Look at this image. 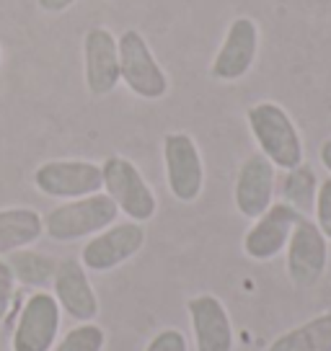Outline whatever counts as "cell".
I'll return each instance as SVG.
<instances>
[{"label":"cell","mask_w":331,"mask_h":351,"mask_svg":"<svg viewBox=\"0 0 331 351\" xmlns=\"http://www.w3.org/2000/svg\"><path fill=\"white\" fill-rule=\"evenodd\" d=\"M246 121L251 137L259 145V153L264 155L275 168L290 171L303 163L306 147L300 130L295 127L293 117L275 101H259L246 111Z\"/></svg>","instance_id":"6da1fadb"},{"label":"cell","mask_w":331,"mask_h":351,"mask_svg":"<svg viewBox=\"0 0 331 351\" xmlns=\"http://www.w3.org/2000/svg\"><path fill=\"white\" fill-rule=\"evenodd\" d=\"M119 217V209L104 191L70 199L45 215V235L55 243H76L106 230Z\"/></svg>","instance_id":"7a4b0ae2"},{"label":"cell","mask_w":331,"mask_h":351,"mask_svg":"<svg viewBox=\"0 0 331 351\" xmlns=\"http://www.w3.org/2000/svg\"><path fill=\"white\" fill-rule=\"evenodd\" d=\"M101 176H104V189L101 191L117 204V209L124 217L140 222V225L155 217V212H158L155 191L130 158L109 155L101 163Z\"/></svg>","instance_id":"3957f363"},{"label":"cell","mask_w":331,"mask_h":351,"mask_svg":"<svg viewBox=\"0 0 331 351\" xmlns=\"http://www.w3.org/2000/svg\"><path fill=\"white\" fill-rule=\"evenodd\" d=\"M119 47V80L137 99L158 101L168 93V75L155 60L150 44L137 29H127L117 36Z\"/></svg>","instance_id":"277c9868"},{"label":"cell","mask_w":331,"mask_h":351,"mask_svg":"<svg viewBox=\"0 0 331 351\" xmlns=\"http://www.w3.org/2000/svg\"><path fill=\"white\" fill-rule=\"evenodd\" d=\"M163 168L168 191L176 202L192 204L205 189V163L194 137L187 132H168L163 137Z\"/></svg>","instance_id":"5b68a950"},{"label":"cell","mask_w":331,"mask_h":351,"mask_svg":"<svg viewBox=\"0 0 331 351\" xmlns=\"http://www.w3.org/2000/svg\"><path fill=\"white\" fill-rule=\"evenodd\" d=\"M34 186L49 199H80L99 194L104 189L101 165L83 158H60L47 160L34 171Z\"/></svg>","instance_id":"8992f818"},{"label":"cell","mask_w":331,"mask_h":351,"mask_svg":"<svg viewBox=\"0 0 331 351\" xmlns=\"http://www.w3.org/2000/svg\"><path fill=\"white\" fill-rule=\"evenodd\" d=\"M60 320L62 310L55 295L47 289H34L13 326V351H52L60 333Z\"/></svg>","instance_id":"52a82bcc"},{"label":"cell","mask_w":331,"mask_h":351,"mask_svg":"<svg viewBox=\"0 0 331 351\" xmlns=\"http://www.w3.org/2000/svg\"><path fill=\"white\" fill-rule=\"evenodd\" d=\"M145 245V228L140 222H114L106 230L91 235L83 251H80V263L93 271V274H106L119 269L143 251Z\"/></svg>","instance_id":"ba28073f"},{"label":"cell","mask_w":331,"mask_h":351,"mask_svg":"<svg viewBox=\"0 0 331 351\" xmlns=\"http://www.w3.org/2000/svg\"><path fill=\"white\" fill-rule=\"evenodd\" d=\"M285 266L290 282L300 289L316 287L329 266V241L313 219L303 217L295 225L285 248Z\"/></svg>","instance_id":"9c48e42d"},{"label":"cell","mask_w":331,"mask_h":351,"mask_svg":"<svg viewBox=\"0 0 331 351\" xmlns=\"http://www.w3.org/2000/svg\"><path fill=\"white\" fill-rule=\"evenodd\" d=\"M259 23L249 16L233 19L228 32L222 36V44L218 55L212 57L210 75L222 83H236L243 75H249V70L254 67L256 55H259Z\"/></svg>","instance_id":"30bf717a"},{"label":"cell","mask_w":331,"mask_h":351,"mask_svg":"<svg viewBox=\"0 0 331 351\" xmlns=\"http://www.w3.org/2000/svg\"><path fill=\"white\" fill-rule=\"evenodd\" d=\"M83 75L93 99H104L119 86V47L106 26H91L83 36Z\"/></svg>","instance_id":"8fae6325"},{"label":"cell","mask_w":331,"mask_h":351,"mask_svg":"<svg viewBox=\"0 0 331 351\" xmlns=\"http://www.w3.org/2000/svg\"><path fill=\"white\" fill-rule=\"evenodd\" d=\"M52 295L60 310L76 323H91L99 315V295L91 285L89 269L80 258H62L57 261L52 276Z\"/></svg>","instance_id":"7c38bea8"},{"label":"cell","mask_w":331,"mask_h":351,"mask_svg":"<svg viewBox=\"0 0 331 351\" xmlns=\"http://www.w3.org/2000/svg\"><path fill=\"white\" fill-rule=\"evenodd\" d=\"M303 215L285 204L275 202L262 217L254 219V225L243 235V253L251 261H272L287 248V241L295 230Z\"/></svg>","instance_id":"4fadbf2b"},{"label":"cell","mask_w":331,"mask_h":351,"mask_svg":"<svg viewBox=\"0 0 331 351\" xmlns=\"http://www.w3.org/2000/svg\"><path fill=\"white\" fill-rule=\"evenodd\" d=\"M277 189V168L266 160L262 153L249 155L238 168L236 186H233V202L236 209L246 219L262 217L266 209L275 204Z\"/></svg>","instance_id":"5bb4252c"},{"label":"cell","mask_w":331,"mask_h":351,"mask_svg":"<svg viewBox=\"0 0 331 351\" xmlns=\"http://www.w3.org/2000/svg\"><path fill=\"white\" fill-rule=\"evenodd\" d=\"M189 323L194 333L197 351H233L236 349V333L228 310L220 297L197 295L187 302Z\"/></svg>","instance_id":"9a60e30c"},{"label":"cell","mask_w":331,"mask_h":351,"mask_svg":"<svg viewBox=\"0 0 331 351\" xmlns=\"http://www.w3.org/2000/svg\"><path fill=\"white\" fill-rule=\"evenodd\" d=\"M45 235V217L32 207L0 209V258L8 253L32 248Z\"/></svg>","instance_id":"2e32d148"},{"label":"cell","mask_w":331,"mask_h":351,"mask_svg":"<svg viewBox=\"0 0 331 351\" xmlns=\"http://www.w3.org/2000/svg\"><path fill=\"white\" fill-rule=\"evenodd\" d=\"M266 351H331V313L313 315L277 336Z\"/></svg>","instance_id":"e0dca14e"},{"label":"cell","mask_w":331,"mask_h":351,"mask_svg":"<svg viewBox=\"0 0 331 351\" xmlns=\"http://www.w3.org/2000/svg\"><path fill=\"white\" fill-rule=\"evenodd\" d=\"M5 261L11 266L16 285L32 287V289H47V287H52V276H55V269H57V261L52 256L32 251V248H21V251L8 253Z\"/></svg>","instance_id":"ac0fdd59"},{"label":"cell","mask_w":331,"mask_h":351,"mask_svg":"<svg viewBox=\"0 0 331 351\" xmlns=\"http://www.w3.org/2000/svg\"><path fill=\"white\" fill-rule=\"evenodd\" d=\"M319 184V176L310 165H295V168L285 171V178H282V202L290 204L295 212H300L303 217H308V215H313Z\"/></svg>","instance_id":"d6986e66"},{"label":"cell","mask_w":331,"mask_h":351,"mask_svg":"<svg viewBox=\"0 0 331 351\" xmlns=\"http://www.w3.org/2000/svg\"><path fill=\"white\" fill-rule=\"evenodd\" d=\"M106 346V330L91 323H78L76 328H70L57 341L52 351H104Z\"/></svg>","instance_id":"ffe728a7"},{"label":"cell","mask_w":331,"mask_h":351,"mask_svg":"<svg viewBox=\"0 0 331 351\" xmlns=\"http://www.w3.org/2000/svg\"><path fill=\"white\" fill-rule=\"evenodd\" d=\"M313 222L319 225L323 238L331 241V176L323 178L319 184V194H316V204H313Z\"/></svg>","instance_id":"44dd1931"},{"label":"cell","mask_w":331,"mask_h":351,"mask_svg":"<svg viewBox=\"0 0 331 351\" xmlns=\"http://www.w3.org/2000/svg\"><path fill=\"white\" fill-rule=\"evenodd\" d=\"M145 351H189V341L179 328H163L148 341Z\"/></svg>","instance_id":"7402d4cb"},{"label":"cell","mask_w":331,"mask_h":351,"mask_svg":"<svg viewBox=\"0 0 331 351\" xmlns=\"http://www.w3.org/2000/svg\"><path fill=\"white\" fill-rule=\"evenodd\" d=\"M13 297H16V279L5 258H0V323L8 318L13 305Z\"/></svg>","instance_id":"603a6c76"},{"label":"cell","mask_w":331,"mask_h":351,"mask_svg":"<svg viewBox=\"0 0 331 351\" xmlns=\"http://www.w3.org/2000/svg\"><path fill=\"white\" fill-rule=\"evenodd\" d=\"M78 0H36V5L45 13H62L67 11L70 5H76Z\"/></svg>","instance_id":"cb8c5ba5"},{"label":"cell","mask_w":331,"mask_h":351,"mask_svg":"<svg viewBox=\"0 0 331 351\" xmlns=\"http://www.w3.org/2000/svg\"><path fill=\"white\" fill-rule=\"evenodd\" d=\"M321 165L329 171V176H331V137L329 140H323V145H321Z\"/></svg>","instance_id":"d4e9b609"},{"label":"cell","mask_w":331,"mask_h":351,"mask_svg":"<svg viewBox=\"0 0 331 351\" xmlns=\"http://www.w3.org/2000/svg\"><path fill=\"white\" fill-rule=\"evenodd\" d=\"M0 57H3V52H0Z\"/></svg>","instance_id":"484cf974"}]
</instances>
